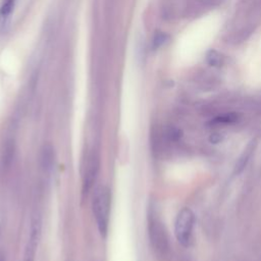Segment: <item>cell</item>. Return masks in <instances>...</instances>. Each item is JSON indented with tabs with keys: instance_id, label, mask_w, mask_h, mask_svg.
I'll use <instances>...</instances> for the list:
<instances>
[{
	"instance_id": "7c38bea8",
	"label": "cell",
	"mask_w": 261,
	"mask_h": 261,
	"mask_svg": "<svg viewBox=\"0 0 261 261\" xmlns=\"http://www.w3.org/2000/svg\"><path fill=\"white\" fill-rule=\"evenodd\" d=\"M0 261H5V256L3 255L2 252H0Z\"/></svg>"
},
{
	"instance_id": "277c9868",
	"label": "cell",
	"mask_w": 261,
	"mask_h": 261,
	"mask_svg": "<svg viewBox=\"0 0 261 261\" xmlns=\"http://www.w3.org/2000/svg\"><path fill=\"white\" fill-rule=\"evenodd\" d=\"M42 231V219L40 215H34L31 220L29 238L24 247L22 261H35Z\"/></svg>"
},
{
	"instance_id": "5b68a950",
	"label": "cell",
	"mask_w": 261,
	"mask_h": 261,
	"mask_svg": "<svg viewBox=\"0 0 261 261\" xmlns=\"http://www.w3.org/2000/svg\"><path fill=\"white\" fill-rule=\"evenodd\" d=\"M100 162L99 157L95 153H91L88 156V160L86 162V166L83 174V184H82V192L84 195H87L93 187V184L96 180L98 170H99Z\"/></svg>"
},
{
	"instance_id": "30bf717a",
	"label": "cell",
	"mask_w": 261,
	"mask_h": 261,
	"mask_svg": "<svg viewBox=\"0 0 261 261\" xmlns=\"http://www.w3.org/2000/svg\"><path fill=\"white\" fill-rule=\"evenodd\" d=\"M166 40H167V36L165 34H163V33L156 34V36L154 38V42H153L154 43V47L155 48L160 47L161 45H163L165 43Z\"/></svg>"
},
{
	"instance_id": "7a4b0ae2",
	"label": "cell",
	"mask_w": 261,
	"mask_h": 261,
	"mask_svg": "<svg viewBox=\"0 0 261 261\" xmlns=\"http://www.w3.org/2000/svg\"><path fill=\"white\" fill-rule=\"evenodd\" d=\"M195 224V215L193 211L185 207L176 215L174 221V234L177 242L182 247H189L192 242V234Z\"/></svg>"
},
{
	"instance_id": "ba28073f",
	"label": "cell",
	"mask_w": 261,
	"mask_h": 261,
	"mask_svg": "<svg viewBox=\"0 0 261 261\" xmlns=\"http://www.w3.org/2000/svg\"><path fill=\"white\" fill-rule=\"evenodd\" d=\"M224 56L215 49H209L206 52V61L213 67H221L224 64Z\"/></svg>"
},
{
	"instance_id": "8fae6325",
	"label": "cell",
	"mask_w": 261,
	"mask_h": 261,
	"mask_svg": "<svg viewBox=\"0 0 261 261\" xmlns=\"http://www.w3.org/2000/svg\"><path fill=\"white\" fill-rule=\"evenodd\" d=\"M221 140H222V137H221L219 134H213V135H211L210 138H209L210 143H213V144H217V143H219Z\"/></svg>"
},
{
	"instance_id": "8992f818",
	"label": "cell",
	"mask_w": 261,
	"mask_h": 261,
	"mask_svg": "<svg viewBox=\"0 0 261 261\" xmlns=\"http://www.w3.org/2000/svg\"><path fill=\"white\" fill-rule=\"evenodd\" d=\"M256 145H257V141L256 139H252L245 147V149L243 150L242 154L240 155L236 165H234V168H233V173L234 174H240L247 166L255 148H256Z\"/></svg>"
},
{
	"instance_id": "3957f363",
	"label": "cell",
	"mask_w": 261,
	"mask_h": 261,
	"mask_svg": "<svg viewBox=\"0 0 261 261\" xmlns=\"http://www.w3.org/2000/svg\"><path fill=\"white\" fill-rule=\"evenodd\" d=\"M148 234L155 251L162 253L167 249V236L164 225L157 213L151 209L148 214Z\"/></svg>"
},
{
	"instance_id": "52a82bcc",
	"label": "cell",
	"mask_w": 261,
	"mask_h": 261,
	"mask_svg": "<svg viewBox=\"0 0 261 261\" xmlns=\"http://www.w3.org/2000/svg\"><path fill=\"white\" fill-rule=\"evenodd\" d=\"M239 120V114L234 112H229V113H224L221 115H218L211 119L210 124L211 125H227V124H232Z\"/></svg>"
},
{
	"instance_id": "6da1fadb",
	"label": "cell",
	"mask_w": 261,
	"mask_h": 261,
	"mask_svg": "<svg viewBox=\"0 0 261 261\" xmlns=\"http://www.w3.org/2000/svg\"><path fill=\"white\" fill-rule=\"evenodd\" d=\"M111 207V193L105 186L98 187L93 196L92 210L96 224L101 237L105 238L109 226V216Z\"/></svg>"
},
{
	"instance_id": "9c48e42d",
	"label": "cell",
	"mask_w": 261,
	"mask_h": 261,
	"mask_svg": "<svg viewBox=\"0 0 261 261\" xmlns=\"http://www.w3.org/2000/svg\"><path fill=\"white\" fill-rule=\"evenodd\" d=\"M15 0H5L2 5L0 6V22L3 23L6 21V19L11 14L13 8H14Z\"/></svg>"
}]
</instances>
